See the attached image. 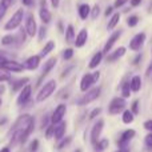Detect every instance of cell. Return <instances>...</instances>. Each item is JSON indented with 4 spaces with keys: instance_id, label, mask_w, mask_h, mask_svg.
Returning <instances> with one entry per match:
<instances>
[{
    "instance_id": "2e32d148",
    "label": "cell",
    "mask_w": 152,
    "mask_h": 152,
    "mask_svg": "<svg viewBox=\"0 0 152 152\" xmlns=\"http://www.w3.org/2000/svg\"><path fill=\"white\" fill-rule=\"evenodd\" d=\"M87 39H88V31H87L86 28H83L77 35H76V37H75V45L77 48L83 47V45L87 43Z\"/></svg>"
},
{
    "instance_id": "74e56055",
    "label": "cell",
    "mask_w": 152,
    "mask_h": 152,
    "mask_svg": "<svg viewBox=\"0 0 152 152\" xmlns=\"http://www.w3.org/2000/svg\"><path fill=\"white\" fill-rule=\"evenodd\" d=\"M45 34H47V28H45L44 26L40 27V28H39V42H42V40L44 39Z\"/></svg>"
},
{
    "instance_id": "d6986e66",
    "label": "cell",
    "mask_w": 152,
    "mask_h": 152,
    "mask_svg": "<svg viewBox=\"0 0 152 152\" xmlns=\"http://www.w3.org/2000/svg\"><path fill=\"white\" fill-rule=\"evenodd\" d=\"M126 51H127L126 47H119V48H116V50L113 51V52L107 58V60H108V61H116L118 59H120L121 56L126 55Z\"/></svg>"
},
{
    "instance_id": "680465c9",
    "label": "cell",
    "mask_w": 152,
    "mask_h": 152,
    "mask_svg": "<svg viewBox=\"0 0 152 152\" xmlns=\"http://www.w3.org/2000/svg\"><path fill=\"white\" fill-rule=\"evenodd\" d=\"M0 152H10V148L4 147V148H1V150H0Z\"/></svg>"
},
{
    "instance_id": "db71d44e",
    "label": "cell",
    "mask_w": 152,
    "mask_h": 152,
    "mask_svg": "<svg viewBox=\"0 0 152 152\" xmlns=\"http://www.w3.org/2000/svg\"><path fill=\"white\" fill-rule=\"evenodd\" d=\"M111 13H112V7H108L107 10H105V16L111 15Z\"/></svg>"
},
{
    "instance_id": "8992f818",
    "label": "cell",
    "mask_w": 152,
    "mask_h": 152,
    "mask_svg": "<svg viewBox=\"0 0 152 152\" xmlns=\"http://www.w3.org/2000/svg\"><path fill=\"white\" fill-rule=\"evenodd\" d=\"M144 42H145V34L144 32L137 34V35H135V36L132 37V40L129 42V48H131L132 51H139L140 48L143 47Z\"/></svg>"
},
{
    "instance_id": "f35d334b",
    "label": "cell",
    "mask_w": 152,
    "mask_h": 152,
    "mask_svg": "<svg viewBox=\"0 0 152 152\" xmlns=\"http://www.w3.org/2000/svg\"><path fill=\"white\" fill-rule=\"evenodd\" d=\"M144 143L148 148H152V134H148L144 139Z\"/></svg>"
},
{
    "instance_id": "6f0895ef",
    "label": "cell",
    "mask_w": 152,
    "mask_h": 152,
    "mask_svg": "<svg viewBox=\"0 0 152 152\" xmlns=\"http://www.w3.org/2000/svg\"><path fill=\"white\" fill-rule=\"evenodd\" d=\"M116 152H129L128 148H119V151H116Z\"/></svg>"
},
{
    "instance_id": "1f68e13d",
    "label": "cell",
    "mask_w": 152,
    "mask_h": 152,
    "mask_svg": "<svg viewBox=\"0 0 152 152\" xmlns=\"http://www.w3.org/2000/svg\"><path fill=\"white\" fill-rule=\"evenodd\" d=\"M13 42H15V36H12V35H5V36L1 39L3 45H10V44H12Z\"/></svg>"
},
{
    "instance_id": "7c38bea8",
    "label": "cell",
    "mask_w": 152,
    "mask_h": 152,
    "mask_svg": "<svg viewBox=\"0 0 152 152\" xmlns=\"http://www.w3.org/2000/svg\"><path fill=\"white\" fill-rule=\"evenodd\" d=\"M120 35H121V31L119 29V31H115L112 35H111L110 37H108V40H107V43H105V45H104V50H103V52L104 53H108L111 50H112V47L115 45V43L119 40V37H120Z\"/></svg>"
},
{
    "instance_id": "5bb4252c",
    "label": "cell",
    "mask_w": 152,
    "mask_h": 152,
    "mask_svg": "<svg viewBox=\"0 0 152 152\" xmlns=\"http://www.w3.org/2000/svg\"><path fill=\"white\" fill-rule=\"evenodd\" d=\"M31 119V115H21V116H19L18 118V120L15 121V124H13L12 127H11V129H10V135H12L13 132L16 131V129H19V128H23L24 127V124L27 123V121Z\"/></svg>"
},
{
    "instance_id": "9f6ffc18",
    "label": "cell",
    "mask_w": 152,
    "mask_h": 152,
    "mask_svg": "<svg viewBox=\"0 0 152 152\" xmlns=\"http://www.w3.org/2000/svg\"><path fill=\"white\" fill-rule=\"evenodd\" d=\"M4 91H5V87L0 84V95H3V94H4Z\"/></svg>"
},
{
    "instance_id": "e0dca14e",
    "label": "cell",
    "mask_w": 152,
    "mask_h": 152,
    "mask_svg": "<svg viewBox=\"0 0 152 152\" xmlns=\"http://www.w3.org/2000/svg\"><path fill=\"white\" fill-rule=\"evenodd\" d=\"M40 64V55H34L31 58L27 59V61L24 63V68L27 69H36Z\"/></svg>"
},
{
    "instance_id": "ba28073f",
    "label": "cell",
    "mask_w": 152,
    "mask_h": 152,
    "mask_svg": "<svg viewBox=\"0 0 152 152\" xmlns=\"http://www.w3.org/2000/svg\"><path fill=\"white\" fill-rule=\"evenodd\" d=\"M103 127H104V121L103 120H97L96 123L94 124L91 129V143L95 144V143L99 140L100 135H102V131H103Z\"/></svg>"
},
{
    "instance_id": "ac0fdd59",
    "label": "cell",
    "mask_w": 152,
    "mask_h": 152,
    "mask_svg": "<svg viewBox=\"0 0 152 152\" xmlns=\"http://www.w3.org/2000/svg\"><path fill=\"white\" fill-rule=\"evenodd\" d=\"M64 134H66V123L61 120L55 124V135L53 136H55L56 140H60L64 136Z\"/></svg>"
},
{
    "instance_id": "7a4b0ae2",
    "label": "cell",
    "mask_w": 152,
    "mask_h": 152,
    "mask_svg": "<svg viewBox=\"0 0 152 152\" xmlns=\"http://www.w3.org/2000/svg\"><path fill=\"white\" fill-rule=\"evenodd\" d=\"M23 16H24V10L23 8H19V10L12 15V18L5 23L4 29L5 31H12V29L18 28V27L20 26V23L23 21Z\"/></svg>"
},
{
    "instance_id": "681fc988",
    "label": "cell",
    "mask_w": 152,
    "mask_h": 152,
    "mask_svg": "<svg viewBox=\"0 0 152 152\" xmlns=\"http://www.w3.org/2000/svg\"><path fill=\"white\" fill-rule=\"evenodd\" d=\"M12 1H13V0H1V1H0V3H1V4H4L5 7L8 8L11 4H12Z\"/></svg>"
},
{
    "instance_id": "7dc6e473",
    "label": "cell",
    "mask_w": 152,
    "mask_h": 152,
    "mask_svg": "<svg viewBox=\"0 0 152 152\" xmlns=\"http://www.w3.org/2000/svg\"><path fill=\"white\" fill-rule=\"evenodd\" d=\"M92 77H94V83H97V80H99V77H100V72L99 71L94 72V74H92Z\"/></svg>"
},
{
    "instance_id": "60d3db41",
    "label": "cell",
    "mask_w": 152,
    "mask_h": 152,
    "mask_svg": "<svg viewBox=\"0 0 152 152\" xmlns=\"http://www.w3.org/2000/svg\"><path fill=\"white\" fill-rule=\"evenodd\" d=\"M131 111L134 112V115H135V113L139 112V100H135V102H134V104H132Z\"/></svg>"
},
{
    "instance_id": "ab89813d",
    "label": "cell",
    "mask_w": 152,
    "mask_h": 152,
    "mask_svg": "<svg viewBox=\"0 0 152 152\" xmlns=\"http://www.w3.org/2000/svg\"><path fill=\"white\" fill-rule=\"evenodd\" d=\"M26 34H27L26 28L19 31V43H21V42H24V40H26Z\"/></svg>"
},
{
    "instance_id": "8d00e7d4",
    "label": "cell",
    "mask_w": 152,
    "mask_h": 152,
    "mask_svg": "<svg viewBox=\"0 0 152 152\" xmlns=\"http://www.w3.org/2000/svg\"><path fill=\"white\" fill-rule=\"evenodd\" d=\"M72 56H74V50H72V48H67V50L64 51V59L69 60V59H72Z\"/></svg>"
},
{
    "instance_id": "6da1fadb",
    "label": "cell",
    "mask_w": 152,
    "mask_h": 152,
    "mask_svg": "<svg viewBox=\"0 0 152 152\" xmlns=\"http://www.w3.org/2000/svg\"><path fill=\"white\" fill-rule=\"evenodd\" d=\"M56 89V81L55 80H50L48 83H45L44 86L40 88V91L37 92V96H36V102H44L45 99L51 96V95L55 92Z\"/></svg>"
},
{
    "instance_id": "52a82bcc",
    "label": "cell",
    "mask_w": 152,
    "mask_h": 152,
    "mask_svg": "<svg viewBox=\"0 0 152 152\" xmlns=\"http://www.w3.org/2000/svg\"><path fill=\"white\" fill-rule=\"evenodd\" d=\"M135 134H136L135 129H127V131H124L123 134H121L119 142H118V147L119 148H127V144L129 143L131 139H134Z\"/></svg>"
},
{
    "instance_id": "3957f363",
    "label": "cell",
    "mask_w": 152,
    "mask_h": 152,
    "mask_svg": "<svg viewBox=\"0 0 152 152\" xmlns=\"http://www.w3.org/2000/svg\"><path fill=\"white\" fill-rule=\"evenodd\" d=\"M124 108H126L124 97H113L112 102L108 105V112H110V115H118L119 112L124 111Z\"/></svg>"
},
{
    "instance_id": "ffe728a7",
    "label": "cell",
    "mask_w": 152,
    "mask_h": 152,
    "mask_svg": "<svg viewBox=\"0 0 152 152\" xmlns=\"http://www.w3.org/2000/svg\"><path fill=\"white\" fill-rule=\"evenodd\" d=\"M39 16H40V20L44 24H48L51 21V12L47 10L45 5H42V8H40V11H39Z\"/></svg>"
},
{
    "instance_id": "44dd1931",
    "label": "cell",
    "mask_w": 152,
    "mask_h": 152,
    "mask_svg": "<svg viewBox=\"0 0 152 152\" xmlns=\"http://www.w3.org/2000/svg\"><path fill=\"white\" fill-rule=\"evenodd\" d=\"M102 60H103V52H100V51H99V52H96L94 56H92V59H91V61H89L88 67L91 69L96 68V67L102 63Z\"/></svg>"
},
{
    "instance_id": "836d02e7",
    "label": "cell",
    "mask_w": 152,
    "mask_h": 152,
    "mask_svg": "<svg viewBox=\"0 0 152 152\" xmlns=\"http://www.w3.org/2000/svg\"><path fill=\"white\" fill-rule=\"evenodd\" d=\"M71 140H72L71 136H67L66 139H63V140H61V142L58 144V148H59V150H61V148H64V147H67V145H69Z\"/></svg>"
},
{
    "instance_id": "4fadbf2b",
    "label": "cell",
    "mask_w": 152,
    "mask_h": 152,
    "mask_svg": "<svg viewBox=\"0 0 152 152\" xmlns=\"http://www.w3.org/2000/svg\"><path fill=\"white\" fill-rule=\"evenodd\" d=\"M55 64H56V58H51V59H48L47 61H45V64H44V67H43V72H42V75H40V77H39V81H37V84H40L43 81V79L48 74L51 72V69L55 67Z\"/></svg>"
},
{
    "instance_id": "e575fe53",
    "label": "cell",
    "mask_w": 152,
    "mask_h": 152,
    "mask_svg": "<svg viewBox=\"0 0 152 152\" xmlns=\"http://www.w3.org/2000/svg\"><path fill=\"white\" fill-rule=\"evenodd\" d=\"M127 23H128V26L129 27H135L137 23H139V18L137 16H129L128 19H127Z\"/></svg>"
},
{
    "instance_id": "91938a15",
    "label": "cell",
    "mask_w": 152,
    "mask_h": 152,
    "mask_svg": "<svg viewBox=\"0 0 152 152\" xmlns=\"http://www.w3.org/2000/svg\"><path fill=\"white\" fill-rule=\"evenodd\" d=\"M74 152H81V150H79V148H77V150H75Z\"/></svg>"
},
{
    "instance_id": "4316f807",
    "label": "cell",
    "mask_w": 152,
    "mask_h": 152,
    "mask_svg": "<svg viewBox=\"0 0 152 152\" xmlns=\"http://www.w3.org/2000/svg\"><path fill=\"white\" fill-rule=\"evenodd\" d=\"M53 48H55V42H53V40H50V42H47V44L43 47L42 52H40V58H43V56H47L50 52H52Z\"/></svg>"
},
{
    "instance_id": "9a60e30c",
    "label": "cell",
    "mask_w": 152,
    "mask_h": 152,
    "mask_svg": "<svg viewBox=\"0 0 152 152\" xmlns=\"http://www.w3.org/2000/svg\"><path fill=\"white\" fill-rule=\"evenodd\" d=\"M92 84H95L94 83V77H92V74H84L83 77H81V80H80V89L83 92H87Z\"/></svg>"
},
{
    "instance_id": "b9f144b4",
    "label": "cell",
    "mask_w": 152,
    "mask_h": 152,
    "mask_svg": "<svg viewBox=\"0 0 152 152\" xmlns=\"http://www.w3.org/2000/svg\"><path fill=\"white\" fill-rule=\"evenodd\" d=\"M100 112H102V108H95V110H92V112L89 113V119H94L95 116H97Z\"/></svg>"
},
{
    "instance_id": "4dcf8cb0",
    "label": "cell",
    "mask_w": 152,
    "mask_h": 152,
    "mask_svg": "<svg viewBox=\"0 0 152 152\" xmlns=\"http://www.w3.org/2000/svg\"><path fill=\"white\" fill-rule=\"evenodd\" d=\"M8 80H11V74H10V71L0 68V83H3V81H8Z\"/></svg>"
},
{
    "instance_id": "ee69618b",
    "label": "cell",
    "mask_w": 152,
    "mask_h": 152,
    "mask_svg": "<svg viewBox=\"0 0 152 152\" xmlns=\"http://www.w3.org/2000/svg\"><path fill=\"white\" fill-rule=\"evenodd\" d=\"M127 1H128V0H115V5H113V7L120 8V7H123Z\"/></svg>"
},
{
    "instance_id": "f6af8a7d",
    "label": "cell",
    "mask_w": 152,
    "mask_h": 152,
    "mask_svg": "<svg viewBox=\"0 0 152 152\" xmlns=\"http://www.w3.org/2000/svg\"><path fill=\"white\" fill-rule=\"evenodd\" d=\"M5 11H7V7H5L4 4H1V3H0V19L5 15Z\"/></svg>"
},
{
    "instance_id": "bcb514c9",
    "label": "cell",
    "mask_w": 152,
    "mask_h": 152,
    "mask_svg": "<svg viewBox=\"0 0 152 152\" xmlns=\"http://www.w3.org/2000/svg\"><path fill=\"white\" fill-rule=\"evenodd\" d=\"M144 128L152 132V120H147V121H145V123H144Z\"/></svg>"
},
{
    "instance_id": "f546056e",
    "label": "cell",
    "mask_w": 152,
    "mask_h": 152,
    "mask_svg": "<svg viewBox=\"0 0 152 152\" xmlns=\"http://www.w3.org/2000/svg\"><path fill=\"white\" fill-rule=\"evenodd\" d=\"M121 95H123L124 99L131 96V86H129L128 81H126V83L123 84V87H121Z\"/></svg>"
},
{
    "instance_id": "8fae6325",
    "label": "cell",
    "mask_w": 152,
    "mask_h": 152,
    "mask_svg": "<svg viewBox=\"0 0 152 152\" xmlns=\"http://www.w3.org/2000/svg\"><path fill=\"white\" fill-rule=\"evenodd\" d=\"M26 31L29 36H35L36 35V31H37V26H36V20H35L34 15L29 13L27 16V20H26Z\"/></svg>"
},
{
    "instance_id": "d590c367",
    "label": "cell",
    "mask_w": 152,
    "mask_h": 152,
    "mask_svg": "<svg viewBox=\"0 0 152 152\" xmlns=\"http://www.w3.org/2000/svg\"><path fill=\"white\" fill-rule=\"evenodd\" d=\"M53 135H55V124L50 126L47 128V131H45V137H47V139H51Z\"/></svg>"
},
{
    "instance_id": "5b68a950",
    "label": "cell",
    "mask_w": 152,
    "mask_h": 152,
    "mask_svg": "<svg viewBox=\"0 0 152 152\" xmlns=\"http://www.w3.org/2000/svg\"><path fill=\"white\" fill-rule=\"evenodd\" d=\"M100 94H102V88H100V87L88 89L87 94L84 95V97L81 99V104H88V103H92L94 100H96L97 97L100 96Z\"/></svg>"
},
{
    "instance_id": "f1b7e54d",
    "label": "cell",
    "mask_w": 152,
    "mask_h": 152,
    "mask_svg": "<svg viewBox=\"0 0 152 152\" xmlns=\"http://www.w3.org/2000/svg\"><path fill=\"white\" fill-rule=\"evenodd\" d=\"M121 120H123L124 124H129L134 121V112L131 110H126L123 112V116H121Z\"/></svg>"
},
{
    "instance_id": "9c48e42d",
    "label": "cell",
    "mask_w": 152,
    "mask_h": 152,
    "mask_svg": "<svg viewBox=\"0 0 152 152\" xmlns=\"http://www.w3.org/2000/svg\"><path fill=\"white\" fill-rule=\"evenodd\" d=\"M66 111H67L66 105H64V104H59L58 107L55 108V111H53L52 116H51V123L56 124V123H59V121L63 120L64 115H66Z\"/></svg>"
},
{
    "instance_id": "d6a6232c",
    "label": "cell",
    "mask_w": 152,
    "mask_h": 152,
    "mask_svg": "<svg viewBox=\"0 0 152 152\" xmlns=\"http://www.w3.org/2000/svg\"><path fill=\"white\" fill-rule=\"evenodd\" d=\"M99 13H100V7L97 4H95L94 7L91 8V13H89V15H91V18L94 19H97V16H99Z\"/></svg>"
},
{
    "instance_id": "d4e9b609",
    "label": "cell",
    "mask_w": 152,
    "mask_h": 152,
    "mask_svg": "<svg viewBox=\"0 0 152 152\" xmlns=\"http://www.w3.org/2000/svg\"><path fill=\"white\" fill-rule=\"evenodd\" d=\"M129 86H131V91L139 92L140 88H142V79H140V76H134Z\"/></svg>"
},
{
    "instance_id": "7402d4cb",
    "label": "cell",
    "mask_w": 152,
    "mask_h": 152,
    "mask_svg": "<svg viewBox=\"0 0 152 152\" xmlns=\"http://www.w3.org/2000/svg\"><path fill=\"white\" fill-rule=\"evenodd\" d=\"M91 13V7L88 4H80L79 5V16L81 20H86Z\"/></svg>"
},
{
    "instance_id": "f907efd6",
    "label": "cell",
    "mask_w": 152,
    "mask_h": 152,
    "mask_svg": "<svg viewBox=\"0 0 152 152\" xmlns=\"http://www.w3.org/2000/svg\"><path fill=\"white\" fill-rule=\"evenodd\" d=\"M140 3H142V0H131V5H132V7H137Z\"/></svg>"
},
{
    "instance_id": "83f0119b",
    "label": "cell",
    "mask_w": 152,
    "mask_h": 152,
    "mask_svg": "<svg viewBox=\"0 0 152 152\" xmlns=\"http://www.w3.org/2000/svg\"><path fill=\"white\" fill-rule=\"evenodd\" d=\"M119 21H120V13H113L112 18H111L110 21H108L107 28H108V29H113V28H115V27L119 24Z\"/></svg>"
},
{
    "instance_id": "cb8c5ba5",
    "label": "cell",
    "mask_w": 152,
    "mask_h": 152,
    "mask_svg": "<svg viewBox=\"0 0 152 152\" xmlns=\"http://www.w3.org/2000/svg\"><path fill=\"white\" fill-rule=\"evenodd\" d=\"M28 77H23V79H19V80H16L15 83L12 84V92H18V91H21V88H23L24 86H27L28 84Z\"/></svg>"
},
{
    "instance_id": "816d5d0a",
    "label": "cell",
    "mask_w": 152,
    "mask_h": 152,
    "mask_svg": "<svg viewBox=\"0 0 152 152\" xmlns=\"http://www.w3.org/2000/svg\"><path fill=\"white\" fill-rule=\"evenodd\" d=\"M59 3H60V0H51V4H52L53 8H58L59 7Z\"/></svg>"
},
{
    "instance_id": "484cf974",
    "label": "cell",
    "mask_w": 152,
    "mask_h": 152,
    "mask_svg": "<svg viewBox=\"0 0 152 152\" xmlns=\"http://www.w3.org/2000/svg\"><path fill=\"white\" fill-rule=\"evenodd\" d=\"M75 29H74V26L72 24H69L68 27H67V31H66V42L68 43H75Z\"/></svg>"
},
{
    "instance_id": "7bdbcfd3",
    "label": "cell",
    "mask_w": 152,
    "mask_h": 152,
    "mask_svg": "<svg viewBox=\"0 0 152 152\" xmlns=\"http://www.w3.org/2000/svg\"><path fill=\"white\" fill-rule=\"evenodd\" d=\"M37 147H39V140H36V139H35L34 142L31 143V147H29V150H31L32 152H35V151L37 150Z\"/></svg>"
},
{
    "instance_id": "11a10c76",
    "label": "cell",
    "mask_w": 152,
    "mask_h": 152,
    "mask_svg": "<svg viewBox=\"0 0 152 152\" xmlns=\"http://www.w3.org/2000/svg\"><path fill=\"white\" fill-rule=\"evenodd\" d=\"M152 75V63L150 64V67H148V71H147V76H151Z\"/></svg>"
},
{
    "instance_id": "94428289",
    "label": "cell",
    "mask_w": 152,
    "mask_h": 152,
    "mask_svg": "<svg viewBox=\"0 0 152 152\" xmlns=\"http://www.w3.org/2000/svg\"><path fill=\"white\" fill-rule=\"evenodd\" d=\"M0 105H1V99H0Z\"/></svg>"
},
{
    "instance_id": "603a6c76",
    "label": "cell",
    "mask_w": 152,
    "mask_h": 152,
    "mask_svg": "<svg viewBox=\"0 0 152 152\" xmlns=\"http://www.w3.org/2000/svg\"><path fill=\"white\" fill-rule=\"evenodd\" d=\"M108 144H110V140L108 139L97 140V142L94 144V150H95V152H103L105 148L108 147Z\"/></svg>"
},
{
    "instance_id": "30bf717a",
    "label": "cell",
    "mask_w": 152,
    "mask_h": 152,
    "mask_svg": "<svg viewBox=\"0 0 152 152\" xmlns=\"http://www.w3.org/2000/svg\"><path fill=\"white\" fill-rule=\"evenodd\" d=\"M31 94H32V87L29 86V84L24 86L23 88H21V91H20V94H19V96H18V104H19V105L26 104V103L29 100V97H31Z\"/></svg>"
},
{
    "instance_id": "c3c4849f",
    "label": "cell",
    "mask_w": 152,
    "mask_h": 152,
    "mask_svg": "<svg viewBox=\"0 0 152 152\" xmlns=\"http://www.w3.org/2000/svg\"><path fill=\"white\" fill-rule=\"evenodd\" d=\"M21 3H23V5H26V7H31V5L34 4V0H21Z\"/></svg>"
},
{
    "instance_id": "277c9868",
    "label": "cell",
    "mask_w": 152,
    "mask_h": 152,
    "mask_svg": "<svg viewBox=\"0 0 152 152\" xmlns=\"http://www.w3.org/2000/svg\"><path fill=\"white\" fill-rule=\"evenodd\" d=\"M0 68L7 69L10 72H21V71H24V64H20L15 60H8L7 59L5 61H3L0 64Z\"/></svg>"
},
{
    "instance_id": "f5cc1de1",
    "label": "cell",
    "mask_w": 152,
    "mask_h": 152,
    "mask_svg": "<svg viewBox=\"0 0 152 152\" xmlns=\"http://www.w3.org/2000/svg\"><path fill=\"white\" fill-rule=\"evenodd\" d=\"M5 60H7V58H5L4 52H1V51H0V64H1L3 61H5Z\"/></svg>"
}]
</instances>
